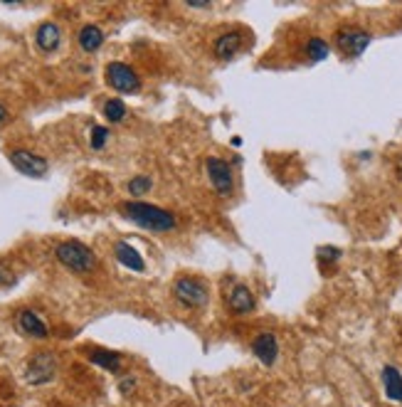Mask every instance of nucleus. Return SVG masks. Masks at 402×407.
<instances>
[{
	"instance_id": "nucleus-19",
	"label": "nucleus",
	"mask_w": 402,
	"mask_h": 407,
	"mask_svg": "<svg viewBox=\"0 0 402 407\" xmlns=\"http://www.w3.org/2000/svg\"><path fill=\"white\" fill-rule=\"evenodd\" d=\"M104 116L109 124H121L126 119V104L121 99H109L104 104Z\"/></svg>"
},
{
	"instance_id": "nucleus-25",
	"label": "nucleus",
	"mask_w": 402,
	"mask_h": 407,
	"mask_svg": "<svg viewBox=\"0 0 402 407\" xmlns=\"http://www.w3.org/2000/svg\"><path fill=\"white\" fill-rule=\"evenodd\" d=\"M6 119H8V109H6L3 104H0V124H3Z\"/></svg>"
},
{
	"instance_id": "nucleus-18",
	"label": "nucleus",
	"mask_w": 402,
	"mask_h": 407,
	"mask_svg": "<svg viewBox=\"0 0 402 407\" xmlns=\"http://www.w3.org/2000/svg\"><path fill=\"white\" fill-rule=\"evenodd\" d=\"M303 52H306V57L311 59V62H321V59L329 57L331 48L324 37H311V40L306 42V48H303Z\"/></svg>"
},
{
	"instance_id": "nucleus-23",
	"label": "nucleus",
	"mask_w": 402,
	"mask_h": 407,
	"mask_svg": "<svg viewBox=\"0 0 402 407\" xmlns=\"http://www.w3.org/2000/svg\"><path fill=\"white\" fill-rule=\"evenodd\" d=\"M10 282V271L3 266V262H0V284H8Z\"/></svg>"
},
{
	"instance_id": "nucleus-20",
	"label": "nucleus",
	"mask_w": 402,
	"mask_h": 407,
	"mask_svg": "<svg viewBox=\"0 0 402 407\" xmlns=\"http://www.w3.org/2000/svg\"><path fill=\"white\" fill-rule=\"evenodd\" d=\"M126 188H129V193L131 195H146L148 190L153 188V180H151V176H134L129 180V185H126Z\"/></svg>"
},
{
	"instance_id": "nucleus-10",
	"label": "nucleus",
	"mask_w": 402,
	"mask_h": 407,
	"mask_svg": "<svg viewBox=\"0 0 402 407\" xmlns=\"http://www.w3.org/2000/svg\"><path fill=\"white\" fill-rule=\"evenodd\" d=\"M227 306H230V311L235 313V316H250L257 306L252 289L247 287V284H235L232 292L227 294Z\"/></svg>"
},
{
	"instance_id": "nucleus-21",
	"label": "nucleus",
	"mask_w": 402,
	"mask_h": 407,
	"mask_svg": "<svg viewBox=\"0 0 402 407\" xmlns=\"http://www.w3.org/2000/svg\"><path fill=\"white\" fill-rule=\"evenodd\" d=\"M109 141V129L106 126H92V136H89V146L94 151H101Z\"/></svg>"
},
{
	"instance_id": "nucleus-22",
	"label": "nucleus",
	"mask_w": 402,
	"mask_h": 407,
	"mask_svg": "<svg viewBox=\"0 0 402 407\" xmlns=\"http://www.w3.org/2000/svg\"><path fill=\"white\" fill-rule=\"evenodd\" d=\"M316 255H319V262H338L340 259L338 247H319Z\"/></svg>"
},
{
	"instance_id": "nucleus-7",
	"label": "nucleus",
	"mask_w": 402,
	"mask_h": 407,
	"mask_svg": "<svg viewBox=\"0 0 402 407\" xmlns=\"http://www.w3.org/2000/svg\"><path fill=\"white\" fill-rule=\"evenodd\" d=\"M55 373H57V358L52 353H48V350H42V353L32 355L30 363H27L25 380L30 385H45V383L52 380Z\"/></svg>"
},
{
	"instance_id": "nucleus-11",
	"label": "nucleus",
	"mask_w": 402,
	"mask_h": 407,
	"mask_svg": "<svg viewBox=\"0 0 402 407\" xmlns=\"http://www.w3.org/2000/svg\"><path fill=\"white\" fill-rule=\"evenodd\" d=\"M245 48V32L242 30H232V32H225V35H220L215 40V55L220 59H232L242 52Z\"/></svg>"
},
{
	"instance_id": "nucleus-12",
	"label": "nucleus",
	"mask_w": 402,
	"mask_h": 407,
	"mask_svg": "<svg viewBox=\"0 0 402 407\" xmlns=\"http://www.w3.org/2000/svg\"><path fill=\"white\" fill-rule=\"evenodd\" d=\"M17 329L22 331L25 336H30V338H48V326H45V321L37 316L35 311H30V308H25V311L17 313Z\"/></svg>"
},
{
	"instance_id": "nucleus-13",
	"label": "nucleus",
	"mask_w": 402,
	"mask_h": 407,
	"mask_svg": "<svg viewBox=\"0 0 402 407\" xmlns=\"http://www.w3.org/2000/svg\"><path fill=\"white\" fill-rule=\"evenodd\" d=\"M35 42L42 52H55L59 48V42H62V30L55 22H42L35 32Z\"/></svg>"
},
{
	"instance_id": "nucleus-5",
	"label": "nucleus",
	"mask_w": 402,
	"mask_h": 407,
	"mask_svg": "<svg viewBox=\"0 0 402 407\" xmlns=\"http://www.w3.org/2000/svg\"><path fill=\"white\" fill-rule=\"evenodd\" d=\"M333 40H336V48H338L340 55H345V57H361L368 50L373 37H371V32H366L363 27L348 25V27L336 30Z\"/></svg>"
},
{
	"instance_id": "nucleus-17",
	"label": "nucleus",
	"mask_w": 402,
	"mask_h": 407,
	"mask_svg": "<svg viewBox=\"0 0 402 407\" xmlns=\"http://www.w3.org/2000/svg\"><path fill=\"white\" fill-rule=\"evenodd\" d=\"M89 360L94 363V366H101L111 373H119L121 371V355L114 353V350H101V348H92L89 350Z\"/></svg>"
},
{
	"instance_id": "nucleus-14",
	"label": "nucleus",
	"mask_w": 402,
	"mask_h": 407,
	"mask_svg": "<svg viewBox=\"0 0 402 407\" xmlns=\"http://www.w3.org/2000/svg\"><path fill=\"white\" fill-rule=\"evenodd\" d=\"M114 255H116V259H119V264H124L126 269H131V271H143V269H146V262H143V257L138 255V252L134 250L129 242H116V245H114Z\"/></svg>"
},
{
	"instance_id": "nucleus-8",
	"label": "nucleus",
	"mask_w": 402,
	"mask_h": 407,
	"mask_svg": "<svg viewBox=\"0 0 402 407\" xmlns=\"http://www.w3.org/2000/svg\"><path fill=\"white\" fill-rule=\"evenodd\" d=\"M8 158H10L15 171H20L22 176H30V178H42L50 168V163L42 156H37V153H32V151H22V148L10 151L8 153Z\"/></svg>"
},
{
	"instance_id": "nucleus-1",
	"label": "nucleus",
	"mask_w": 402,
	"mask_h": 407,
	"mask_svg": "<svg viewBox=\"0 0 402 407\" xmlns=\"http://www.w3.org/2000/svg\"><path fill=\"white\" fill-rule=\"evenodd\" d=\"M121 213H124L126 220H131L134 224H138V227H143L148 232H171L178 227L175 215L158 208V205L141 203V200L121 205Z\"/></svg>"
},
{
	"instance_id": "nucleus-6",
	"label": "nucleus",
	"mask_w": 402,
	"mask_h": 407,
	"mask_svg": "<svg viewBox=\"0 0 402 407\" xmlns=\"http://www.w3.org/2000/svg\"><path fill=\"white\" fill-rule=\"evenodd\" d=\"M106 84L121 94H131V92H138L141 89V77L136 74V69L129 67L124 62H109L106 64Z\"/></svg>"
},
{
	"instance_id": "nucleus-9",
	"label": "nucleus",
	"mask_w": 402,
	"mask_h": 407,
	"mask_svg": "<svg viewBox=\"0 0 402 407\" xmlns=\"http://www.w3.org/2000/svg\"><path fill=\"white\" fill-rule=\"evenodd\" d=\"M252 355L259 360L261 366H274L279 358V341L269 331H261L252 338Z\"/></svg>"
},
{
	"instance_id": "nucleus-15",
	"label": "nucleus",
	"mask_w": 402,
	"mask_h": 407,
	"mask_svg": "<svg viewBox=\"0 0 402 407\" xmlns=\"http://www.w3.org/2000/svg\"><path fill=\"white\" fill-rule=\"evenodd\" d=\"M382 390L392 402H402V373L395 366L382 368Z\"/></svg>"
},
{
	"instance_id": "nucleus-24",
	"label": "nucleus",
	"mask_w": 402,
	"mask_h": 407,
	"mask_svg": "<svg viewBox=\"0 0 402 407\" xmlns=\"http://www.w3.org/2000/svg\"><path fill=\"white\" fill-rule=\"evenodd\" d=\"M188 8H195V10H210L213 8V3H185Z\"/></svg>"
},
{
	"instance_id": "nucleus-16",
	"label": "nucleus",
	"mask_w": 402,
	"mask_h": 407,
	"mask_svg": "<svg viewBox=\"0 0 402 407\" xmlns=\"http://www.w3.org/2000/svg\"><path fill=\"white\" fill-rule=\"evenodd\" d=\"M77 40H79V48H82L84 52H96V50L104 45V32L96 25H84L82 30H79Z\"/></svg>"
},
{
	"instance_id": "nucleus-4",
	"label": "nucleus",
	"mask_w": 402,
	"mask_h": 407,
	"mask_svg": "<svg viewBox=\"0 0 402 407\" xmlns=\"http://www.w3.org/2000/svg\"><path fill=\"white\" fill-rule=\"evenodd\" d=\"M173 297L183 304L185 308H203L210 299L208 284L195 277H180L173 284Z\"/></svg>"
},
{
	"instance_id": "nucleus-3",
	"label": "nucleus",
	"mask_w": 402,
	"mask_h": 407,
	"mask_svg": "<svg viewBox=\"0 0 402 407\" xmlns=\"http://www.w3.org/2000/svg\"><path fill=\"white\" fill-rule=\"evenodd\" d=\"M205 173H208L210 185L220 198H230L235 193V171L227 161L217 156H208L205 158Z\"/></svg>"
},
{
	"instance_id": "nucleus-2",
	"label": "nucleus",
	"mask_w": 402,
	"mask_h": 407,
	"mask_svg": "<svg viewBox=\"0 0 402 407\" xmlns=\"http://www.w3.org/2000/svg\"><path fill=\"white\" fill-rule=\"evenodd\" d=\"M55 257L59 259V264H64L67 269L77 271V274H87V271H92L96 264L94 252L77 240H67V242H62V245H57Z\"/></svg>"
}]
</instances>
